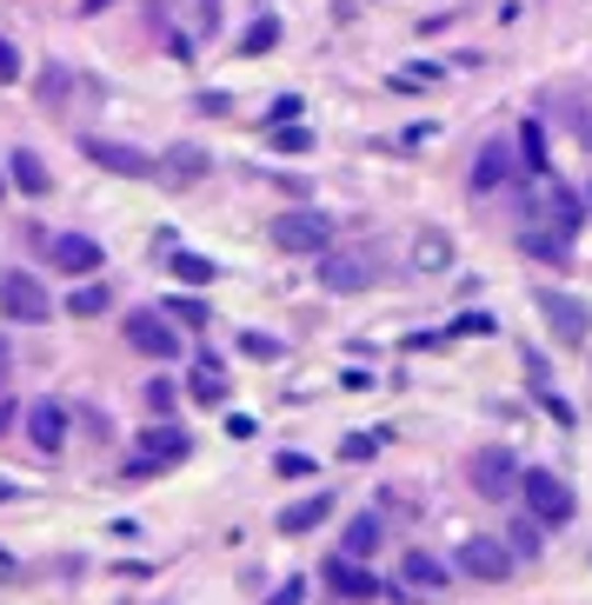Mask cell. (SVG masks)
Listing matches in <instances>:
<instances>
[{
  "instance_id": "1",
  "label": "cell",
  "mask_w": 592,
  "mask_h": 605,
  "mask_svg": "<svg viewBox=\"0 0 592 605\" xmlns=\"http://www.w3.org/2000/svg\"><path fill=\"white\" fill-rule=\"evenodd\" d=\"M520 505L539 519L546 533H559V526H572V512H579V492L553 473V466H520Z\"/></svg>"
},
{
  "instance_id": "2",
  "label": "cell",
  "mask_w": 592,
  "mask_h": 605,
  "mask_svg": "<svg viewBox=\"0 0 592 605\" xmlns=\"http://www.w3.org/2000/svg\"><path fill=\"white\" fill-rule=\"evenodd\" d=\"M267 240H274L280 253H293V259H313V253L333 246V220H326L320 207H287V213H274Z\"/></svg>"
},
{
  "instance_id": "3",
  "label": "cell",
  "mask_w": 592,
  "mask_h": 605,
  "mask_svg": "<svg viewBox=\"0 0 592 605\" xmlns=\"http://www.w3.org/2000/svg\"><path fill=\"white\" fill-rule=\"evenodd\" d=\"M120 339L134 346V353H147V360H181V353H187L181 326L166 319L160 306H140V313H127V319H120Z\"/></svg>"
},
{
  "instance_id": "4",
  "label": "cell",
  "mask_w": 592,
  "mask_h": 605,
  "mask_svg": "<svg viewBox=\"0 0 592 605\" xmlns=\"http://www.w3.org/2000/svg\"><path fill=\"white\" fill-rule=\"evenodd\" d=\"M320 259V287L326 293H367L373 280H380V259L367 253V246H326V253H313Z\"/></svg>"
},
{
  "instance_id": "5",
  "label": "cell",
  "mask_w": 592,
  "mask_h": 605,
  "mask_svg": "<svg viewBox=\"0 0 592 605\" xmlns=\"http://www.w3.org/2000/svg\"><path fill=\"white\" fill-rule=\"evenodd\" d=\"M0 319H14V326H47L54 319V293L34 280V274H0Z\"/></svg>"
},
{
  "instance_id": "6",
  "label": "cell",
  "mask_w": 592,
  "mask_h": 605,
  "mask_svg": "<svg viewBox=\"0 0 592 605\" xmlns=\"http://www.w3.org/2000/svg\"><path fill=\"white\" fill-rule=\"evenodd\" d=\"M533 300H539V319L553 326V339H559V346H585V339H592V306H585L579 293L546 287V293H533Z\"/></svg>"
},
{
  "instance_id": "7",
  "label": "cell",
  "mask_w": 592,
  "mask_h": 605,
  "mask_svg": "<svg viewBox=\"0 0 592 605\" xmlns=\"http://www.w3.org/2000/svg\"><path fill=\"white\" fill-rule=\"evenodd\" d=\"M453 566L466 572V579H479V585H506V579H513V552H506V539H492V533H473L460 552H453Z\"/></svg>"
},
{
  "instance_id": "8",
  "label": "cell",
  "mask_w": 592,
  "mask_h": 605,
  "mask_svg": "<svg viewBox=\"0 0 592 605\" xmlns=\"http://www.w3.org/2000/svg\"><path fill=\"white\" fill-rule=\"evenodd\" d=\"M40 253L54 259V274H73V280H94L107 267V246L94 233H54V240H40Z\"/></svg>"
},
{
  "instance_id": "9",
  "label": "cell",
  "mask_w": 592,
  "mask_h": 605,
  "mask_svg": "<svg viewBox=\"0 0 592 605\" xmlns=\"http://www.w3.org/2000/svg\"><path fill=\"white\" fill-rule=\"evenodd\" d=\"M320 579H326V592H333V598H347V605H367V598H380V592H386V579H380L367 559H347V552H333V559L320 566Z\"/></svg>"
},
{
  "instance_id": "10",
  "label": "cell",
  "mask_w": 592,
  "mask_h": 605,
  "mask_svg": "<svg viewBox=\"0 0 592 605\" xmlns=\"http://www.w3.org/2000/svg\"><path fill=\"white\" fill-rule=\"evenodd\" d=\"M134 446H140V453H134V466H127L134 479H147V473H160V466H181V459L194 453V440H187L181 426H147Z\"/></svg>"
},
{
  "instance_id": "11",
  "label": "cell",
  "mask_w": 592,
  "mask_h": 605,
  "mask_svg": "<svg viewBox=\"0 0 592 605\" xmlns=\"http://www.w3.org/2000/svg\"><path fill=\"white\" fill-rule=\"evenodd\" d=\"M466 479H473L479 499H513L520 492V459L506 453V446H486V453L466 459Z\"/></svg>"
},
{
  "instance_id": "12",
  "label": "cell",
  "mask_w": 592,
  "mask_h": 605,
  "mask_svg": "<svg viewBox=\"0 0 592 605\" xmlns=\"http://www.w3.org/2000/svg\"><path fill=\"white\" fill-rule=\"evenodd\" d=\"M526 220H533V226H553V233L572 240V233L585 226V200H579L566 181H546V187L533 194V213H526Z\"/></svg>"
},
{
  "instance_id": "13",
  "label": "cell",
  "mask_w": 592,
  "mask_h": 605,
  "mask_svg": "<svg viewBox=\"0 0 592 605\" xmlns=\"http://www.w3.org/2000/svg\"><path fill=\"white\" fill-rule=\"evenodd\" d=\"M80 153H88L101 173H120V181H153V153H147V147H127V140H101V133H88V140H80Z\"/></svg>"
},
{
  "instance_id": "14",
  "label": "cell",
  "mask_w": 592,
  "mask_h": 605,
  "mask_svg": "<svg viewBox=\"0 0 592 605\" xmlns=\"http://www.w3.org/2000/svg\"><path fill=\"white\" fill-rule=\"evenodd\" d=\"M0 166H8V187L21 200H47L54 194V173H47V160L34 147H8V160H0Z\"/></svg>"
},
{
  "instance_id": "15",
  "label": "cell",
  "mask_w": 592,
  "mask_h": 605,
  "mask_svg": "<svg viewBox=\"0 0 592 605\" xmlns=\"http://www.w3.org/2000/svg\"><path fill=\"white\" fill-rule=\"evenodd\" d=\"M27 440H34V453L60 459V446H67V406H54V399H34V406H27Z\"/></svg>"
},
{
  "instance_id": "16",
  "label": "cell",
  "mask_w": 592,
  "mask_h": 605,
  "mask_svg": "<svg viewBox=\"0 0 592 605\" xmlns=\"http://www.w3.org/2000/svg\"><path fill=\"white\" fill-rule=\"evenodd\" d=\"M506 181H513V147H506V140H486L479 160H473V194H499Z\"/></svg>"
},
{
  "instance_id": "17",
  "label": "cell",
  "mask_w": 592,
  "mask_h": 605,
  "mask_svg": "<svg viewBox=\"0 0 592 605\" xmlns=\"http://www.w3.org/2000/svg\"><path fill=\"white\" fill-rule=\"evenodd\" d=\"M326 519H333V492H306V499H293L280 519H274V526L287 533V539H300V533H313V526H326Z\"/></svg>"
},
{
  "instance_id": "18",
  "label": "cell",
  "mask_w": 592,
  "mask_h": 605,
  "mask_svg": "<svg viewBox=\"0 0 592 605\" xmlns=\"http://www.w3.org/2000/svg\"><path fill=\"white\" fill-rule=\"evenodd\" d=\"M380 546H386V519H380V512H353L347 533H340V552H347V559H373Z\"/></svg>"
},
{
  "instance_id": "19",
  "label": "cell",
  "mask_w": 592,
  "mask_h": 605,
  "mask_svg": "<svg viewBox=\"0 0 592 605\" xmlns=\"http://www.w3.org/2000/svg\"><path fill=\"white\" fill-rule=\"evenodd\" d=\"M446 579H453V566L433 559V552H406L399 559V585L406 592H446Z\"/></svg>"
},
{
  "instance_id": "20",
  "label": "cell",
  "mask_w": 592,
  "mask_h": 605,
  "mask_svg": "<svg viewBox=\"0 0 592 605\" xmlns=\"http://www.w3.org/2000/svg\"><path fill=\"white\" fill-rule=\"evenodd\" d=\"M153 173H166L174 187H194V181H207V173H213V160L200 147H174L166 160H153Z\"/></svg>"
},
{
  "instance_id": "21",
  "label": "cell",
  "mask_w": 592,
  "mask_h": 605,
  "mask_svg": "<svg viewBox=\"0 0 592 605\" xmlns=\"http://www.w3.org/2000/svg\"><path fill=\"white\" fill-rule=\"evenodd\" d=\"M160 259H166V274H174L181 287H213V274H220L207 253H187V246H166Z\"/></svg>"
},
{
  "instance_id": "22",
  "label": "cell",
  "mask_w": 592,
  "mask_h": 605,
  "mask_svg": "<svg viewBox=\"0 0 592 605\" xmlns=\"http://www.w3.org/2000/svg\"><path fill=\"white\" fill-rule=\"evenodd\" d=\"M520 253H526V259H553V267H559V259L572 253V240L553 233V226H533V220H526V226H520Z\"/></svg>"
},
{
  "instance_id": "23",
  "label": "cell",
  "mask_w": 592,
  "mask_h": 605,
  "mask_svg": "<svg viewBox=\"0 0 592 605\" xmlns=\"http://www.w3.org/2000/svg\"><path fill=\"white\" fill-rule=\"evenodd\" d=\"M413 267H419V274H446V267H453V240H446L440 226H427V233L413 240Z\"/></svg>"
},
{
  "instance_id": "24",
  "label": "cell",
  "mask_w": 592,
  "mask_h": 605,
  "mask_svg": "<svg viewBox=\"0 0 592 605\" xmlns=\"http://www.w3.org/2000/svg\"><path fill=\"white\" fill-rule=\"evenodd\" d=\"M539 546H546V526L533 512H520L513 526H506V552H513V559H539Z\"/></svg>"
},
{
  "instance_id": "25",
  "label": "cell",
  "mask_w": 592,
  "mask_h": 605,
  "mask_svg": "<svg viewBox=\"0 0 592 605\" xmlns=\"http://www.w3.org/2000/svg\"><path fill=\"white\" fill-rule=\"evenodd\" d=\"M187 393H194L200 406H220V399H227V373H220V360H213V353H207V360L194 367V380H187Z\"/></svg>"
},
{
  "instance_id": "26",
  "label": "cell",
  "mask_w": 592,
  "mask_h": 605,
  "mask_svg": "<svg viewBox=\"0 0 592 605\" xmlns=\"http://www.w3.org/2000/svg\"><path fill=\"white\" fill-rule=\"evenodd\" d=\"M160 313L174 319V326H207V319H213V306H207V300H194V293H166V300H160Z\"/></svg>"
},
{
  "instance_id": "27",
  "label": "cell",
  "mask_w": 592,
  "mask_h": 605,
  "mask_svg": "<svg viewBox=\"0 0 592 605\" xmlns=\"http://www.w3.org/2000/svg\"><path fill=\"white\" fill-rule=\"evenodd\" d=\"M107 300H114V293L88 280V287H73V293H67V313H73V319H101V313H107Z\"/></svg>"
},
{
  "instance_id": "28",
  "label": "cell",
  "mask_w": 592,
  "mask_h": 605,
  "mask_svg": "<svg viewBox=\"0 0 592 605\" xmlns=\"http://www.w3.org/2000/svg\"><path fill=\"white\" fill-rule=\"evenodd\" d=\"M274 47H280V21L274 14H260V21L240 34V54H274Z\"/></svg>"
},
{
  "instance_id": "29",
  "label": "cell",
  "mask_w": 592,
  "mask_h": 605,
  "mask_svg": "<svg viewBox=\"0 0 592 605\" xmlns=\"http://www.w3.org/2000/svg\"><path fill=\"white\" fill-rule=\"evenodd\" d=\"M440 80H446L440 67H399L386 86H393V94H427V86H440Z\"/></svg>"
},
{
  "instance_id": "30",
  "label": "cell",
  "mask_w": 592,
  "mask_h": 605,
  "mask_svg": "<svg viewBox=\"0 0 592 605\" xmlns=\"http://www.w3.org/2000/svg\"><path fill=\"white\" fill-rule=\"evenodd\" d=\"M267 147H274V153H313V133H306L300 120H280V127L267 133Z\"/></svg>"
},
{
  "instance_id": "31",
  "label": "cell",
  "mask_w": 592,
  "mask_h": 605,
  "mask_svg": "<svg viewBox=\"0 0 592 605\" xmlns=\"http://www.w3.org/2000/svg\"><path fill=\"white\" fill-rule=\"evenodd\" d=\"M520 160H526L533 173H546V127H539V120H520Z\"/></svg>"
},
{
  "instance_id": "32",
  "label": "cell",
  "mask_w": 592,
  "mask_h": 605,
  "mask_svg": "<svg viewBox=\"0 0 592 605\" xmlns=\"http://www.w3.org/2000/svg\"><path fill=\"white\" fill-rule=\"evenodd\" d=\"M380 446H386V432H347V440H340V459H353V466H360V459H373Z\"/></svg>"
},
{
  "instance_id": "33",
  "label": "cell",
  "mask_w": 592,
  "mask_h": 605,
  "mask_svg": "<svg viewBox=\"0 0 592 605\" xmlns=\"http://www.w3.org/2000/svg\"><path fill=\"white\" fill-rule=\"evenodd\" d=\"M240 353H246V360H280L287 346H280L274 333H240Z\"/></svg>"
},
{
  "instance_id": "34",
  "label": "cell",
  "mask_w": 592,
  "mask_h": 605,
  "mask_svg": "<svg viewBox=\"0 0 592 605\" xmlns=\"http://www.w3.org/2000/svg\"><path fill=\"white\" fill-rule=\"evenodd\" d=\"M174 399H181V386H174V380H147V412H153V419L174 412Z\"/></svg>"
},
{
  "instance_id": "35",
  "label": "cell",
  "mask_w": 592,
  "mask_h": 605,
  "mask_svg": "<svg viewBox=\"0 0 592 605\" xmlns=\"http://www.w3.org/2000/svg\"><path fill=\"white\" fill-rule=\"evenodd\" d=\"M40 101H47V107H60V101H67V73H60V67H47V73H40Z\"/></svg>"
},
{
  "instance_id": "36",
  "label": "cell",
  "mask_w": 592,
  "mask_h": 605,
  "mask_svg": "<svg viewBox=\"0 0 592 605\" xmlns=\"http://www.w3.org/2000/svg\"><path fill=\"white\" fill-rule=\"evenodd\" d=\"M274 473H280V479H306V473H313V459H306V453H280V459H274Z\"/></svg>"
},
{
  "instance_id": "37",
  "label": "cell",
  "mask_w": 592,
  "mask_h": 605,
  "mask_svg": "<svg viewBox=\"0 0 592 605\" xmlns=\"http://www.w3.org/2000/svg\"><path fill=\"white\" fill-rule=\"evenodd\" d=\"M0 80H21V47L0 40Z\"/></svg>"
},
{
  "instance_id": "38",
  "label": "cell",
  "mask_w": 592,
  "mask_h": 605,
  "mask_svg": "<svg viewBox=\"0 0 592 605\" xmlns=\"http://www.w3.org/2000/svg\"><path fill=\"white\" fill-rule=\"evenodd\" d=\"M300 598H306V579H287V585H274L267 605H300Z\"/></svg>"
},
{
  "instance_id": "39",
  "label": "cell",
  "mask_w": 592,
  "mask_h": 605,
  "mask_svg": "<svg viewBox=\"0 0 592 605\" xmlns=\"http://www.w3.org/2000/svg\"><path fill=\"white\" fill-rule=\"evenodd\" d=\"M14 426V399H0V432H8Z\"/></svg>"
},
{
  "instance_id": "40",
  "label": "cell",
  "mask_w": 592,
  "mask_h": 605,
  "mask_svg": "<svg viewBox=\"0 0 592 605\" xmlns=\"http://www.w3.org/2000/svg\"><path fill=\"white\" fill-rule=\"evenodd\" d=\"M8 499H21V486H14V479H0V505H8Z\"/></svg>"
},
{
  "instance_id": "41",
  "label": "cell",
  "mask_w": 592,
  "mask_h": 605,
  "mask_svg": "<svg viewBox=\"0 0 592 605\" xmlns=\"http://www.w3.org/2000/svg\"><path fill=\"white\" fill-rule=\"evenodd\" d=\"M80 8H88V14H94V8H114V0H80Z\"/></svg>"
},
{
  "instance_id": "42",
  "label": "cell",
  "mask_w": 592,
  "mask_h": 605,
  "mask_svg": "<svg viewBox=\"0 0 592 605\" xmlns=\"http://www.w3.org/2000/svg\"><path fill=\"white\" fill-rule=\"evenodd\" d=\"M8 194H14V187H8V166H0V200H8Z\"/></svg>"
},
{
  "instance_id": "43",
  "label": "cell",
  "mask_w": 592,
  "mask_h": 605,
  "mask_svg": "<svg viewBox=\"0 0 592 605\" xmlns=\"http://www.w3.org/2000/svg\"><path fill=\"white\" fill-rule=\"evenodd\" d=\"M0 566H14V559H8V546H0Z\"/></svg>"
}]
</instances>
